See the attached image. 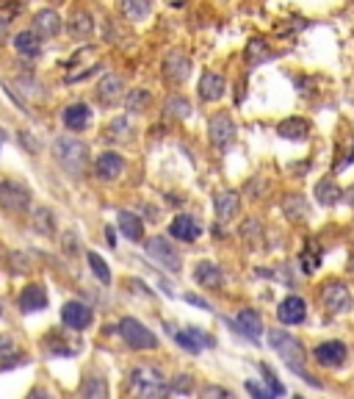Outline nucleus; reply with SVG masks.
Wrapping results in <instances>:
<instances>
[{
  "instance_id": "nucleus-49",
  "label": "nucleus",
  "mask_w": 354,
  "mask_h": 399,
  "mask_svg": "<svg viewBox=\"0 0 354 399\" xmlns=\"http://www.w3.org/2000/svg\"><path fill=\"white\" fill-rule=\"evenodd\" d=\"M186 330H189V335H191V338H194V341H197V344H200L202 349H205V347H214V344H216V341H214V338H211L208 333H202L200 327H186Z\"/></svg>"
},
{
  "instance_id": "nucleus-1",
  "label": "nucleus",
  "mask_w": 354,
  "mask_h": 399,
  "mask_svg": "<svg viewBox=\"0 0 354 399\" xmlns=\"http://www.w3.org/2000/svg\"><path fill=\"white\" fill-rule=\"evenodd\" d=\"M269 344L277 349V355H280V360L293 371V374H299L307 385H313V388H318L321 382L304 369V360H307V355H304V349H302V344L291 335V333H285V330H271L269 333Z\"/></svg>"
},
{
  "instance_id": "nucleus-2",
  "label": "nucleus",
  "mask_w": 354,
  "mask_h": 399,
  "mask_svg": "<svg viewBox=\"0 0 354 399\" xmlns=\"http://www.w3.org/2000/svg\"><path fill=\"white\" fill-rule=\"evenodd\" d=\"M53 158H56L59 166H61L70 177H75V180H81V177L86 175V169H89V147H86L81 139H72V136L56 139V144H53Z\"/></svg>"
},
{
  "instance_id": "nucleus-45",
  "label": "nucleus",
  "mask_w": 354,
  "mask_h": 399,
  "mask_svg": "<svg viewBox=\"0 0 354 399\" xmlns=\"http://www.w3.org/2000/svg\"><path fill=\"white\" fill-rule=\"evenodd\" d=\"M247 194H249V200H263L266 197V191H269V183H266V177H255V180H249L247 183V188H244Z\"/></svg>"
},
{
  "instance_id": "nucleus-25",
  "label": "nucleus",
  "mask_w": 354,
  "mask_h": 399,
  "mask_svg": "<svg viewBox=\"0 0 354 399\" xmlns=\"http://www.w3.org/2000/svg\"><path fill=\"white\" fill-rule=\"evenodd\" d=\"M280 206H282L285 220L293 222V225H299V222H304L310 217V206H307V200L302 194H285Z\"/></svg>"
},
{
  "instance_id": "nucleus-10",
  "label": "nucleus",
  "mask_w": 354,
  "mask_h": 399,
  "mask_svg": "<svg viewBox=\"0 0 354 399\" xmlns=\"http://www.w3.org/2000/svg\"><path fill=\"white\" fill-rule=\"evenodd\" d=\"M313 358L324 366V369H340L348 360V347L343 341H324L313 349Z\"/></svg>"
},
{
  "instance_id": "nucleus-54",
  "label": "nucleus",
  "mask_w": 354,
  "mask_h": 399,
  "mask_svg": "<svg viewBox=\"0 0 354 399\" xmlns=\"http://www.w3.org/2000/svg\"><path fill=\"white\" fill-rule=\"evenodd\" d=\"M186 300H189L191 305H200V308H208V302H205V300H200V297H194V294H189Z\"/></svg>"
},
{
  "instance_id": "nucleus-43",
  "label": "nucleus",
  "mask_w": 354,
  "mask_h": 399,
  "mask_svg": "<svg viewBox=\"0 0 354 399\" xmlns=\"http://www.w3.org/2000/svg\"><path fill=\"white\" fill-rule=\"evenodd\" d=\"M171 335H174V341H177V344H180V347H183V349H186L189 355H200V352H202V347H200V344H197V341H194V338L189 335V330H180V333H171Z\"/></svg>"
},
{
  "instance_id": "nucleus-19",
  "label": "nucleus",
  "mask_w": 354,
  "mask_h": 399,
  "mask_svg": "<svg viewBox=\"0 0 354 399\" xmlns=\"http://www.w3.org/2000/svg\"><path fill=\"white\" fill-rule=\"evenodd\" d=\"M48 308V291L42 283H31L20 291V311L23 313H39Z\"/></svg>"
},
{
  "instance_id": "nucleus-47",
  "label": "nucleus",
  "mask_w": 354,
  "mask_h": 399,
  "mask_svg": "<svg viewBox=\"0 0 354 399\" xmlns=\"http://www.w3.org/2000/svg\"><path fill=\"white\" fill-rule=\"evenodd\" d=\"M61 242H64L61 247H64V253H67V255H78V253H81V239H78L72 231H70V233H64V239H61Z\"/></svg>"
},
{
  "instance_id": "nucleus-4",
  "label": "nucleus",
  "mask_w": 354,
  "mask_h": 399,
  "mask_svg": "<svg viewBox=\"0 0 354 399\" xmlns=\"http://www.w3.org/2000/svg\"><path fill=\"white\" fill-rule=\"evenodd\" d=\"M119 335L130 349H158V335L147 324H141L138 319L125 316L119 322Z\"/></svg>"
},
{
  "instance_id": "nucleus-24",
  "label": "nucleus",
  "mask_w": 354,
  "mask_h": 399,
  "mask_svg": "<svg viewBox=\"0 0 354 399\" xmlns=\"http://www.w3.org/2000/svg\"><path fill=\"white\" fill-rule=\"evenodd\" d=\"M23 363H25V358H23V352L17 349V341H14L12 335H6V333H0V371L17 369V366H23Z\"/></svg>"
},
{
  "instance_id": "nucleus-9",
  "label": "nucleus",
  "mask_w": 354,
  "mask_h": 399,
  "mask_svg": "<svg viewBox=\"0 0 354 399\" xmlns=\"http://www.w3.org/2000/svg\"><path fill=\"white\" fill-rule=\"evenodd\" d=\"M61 322H64L67 330L81 333V330H86V327L94 322V313H92L89 305H83V302H78V300H70V302H64V308H61Z\"/></svg>"
},
{
  "instance_id": "nucleus-51",
  "label": "nucleus",
  "mask_w": 354,
  "mask_h": 399,
  "mask_svg": "<svg viewBox=\"0 0 354 399\" xmlns=\"http://www.w3.org/2000/svg\"><path fill=\"white\" fill-rule=\"evenodd\" d=\"M200 393H202L205 399H211V396H222V399H230V391H227V388H219V385H205Z\"/></svg>"
},
{
  "instance_id": "nucleus-3",
  "label": "nucleus",
  "mask_w": 354,
  "mask_h": 399,
  "mask_svg": "<svg viewBox=\"0 0 354 399\" xmlns=\"http://www.w3.org/2000/svg\"><path fill=\"white\" fill-rule=\"evenodd\" d=\"M127 385L138 396H166V393H171V388L166 382V374L158 366H149V363L133 366L130 374H127Z\"/></svg>"
},
{
  "instance_id": "nucleus-32",
  "label": "nucleus",
  "mask_w": 354,
  "mask_h": 399,
  "mask_svg": "<svg viewBox=\"0 0 354 399\" xmlns=\"http://www.w3.org/2000/svg\"><path fill=\"white\" fill-rule=\"evenodd\" d=\"M31 228L37 231V233H42V236H53L56 233V214L50 211V208H34V214H31Z\"/></svg>"
},
{
  "instance_id": "nucleus-42",
  "label": "nucleus",
  "mask_w": 354,
  "mask_h": 399,
  "mask_svg": "<svg viewBox=\"0 0 354 399\" xmlns=\"http://www.w3.org/2000/svg\"><path fill=\"white\" fill-rule=\"evenodd\" d=\"M17 86H23V92H25L28 97H45L42 84H39L34 75H23V78H17Z\"/></svg>"
},
{
  "instance_id": "nucleus-20",
  "label": "nucleus",
  "mask_w": 354,
  "mask_h": 399,
  "mask_svg": "<svg viewBox=\"0 0 354 399\" xmlns=\"http://www.w3.org/2000/svg\"><path fill=\"white\" fill-rule=\"evenodd\" d=\"M122 169H125V161H122V155H116V153H100L97 155V161H94V175L100 177V180H116L119 175H122Z\"/></svg>"
},
{
  "instance_id": "nucleus-27",
  "label": "nucleus",
  "mask_w": 354,
  "mask_h": 399,
  "mask_svg": "<svg viewBox=\"0 0 354 399\" xmlns=\"http://www.w3.org/2000/svg\"><path fill=\"white\" fill-rule=\"evenodd\" d=\"M14 50L25 59H37L42 53V34L39 31H20L14 37Z\"/></svg>"
},
{
  "instance_id": "nucleus-17",
  "label": "nucleus",
  "mask_w": 354,
  "mask_h": 399,
  "mask_svg": "<svg viewBox=\"0 0 354 399\" xmlns=\"http://www.w3.org/2000/svg\"><path fill=\"white\" fill-rule=\"evenodd\" d=\"M169 236L177 239V242H186V244H194L200 236H202V228L197 225V220L180 214V217H174L171 225H169Z\"/></svg>"
},
{
  "instance_id": "nucleus-21",
  "label": "nucleus",
  "mask_w": 354,
  "mask_h": 399,
  "mask_svg": "<svg viewBox=\"0 0 354 399\" xmlns=\"http://www.w3.org/2000/svg\"><path fill=\"white\" fill-rule=\"evenodd\" d=\"M194 280H197L202 289H208V291H216V289L225 286L222 266L214 264V261H202V264H197V269H194Z\"/></svg>"
},
{
  "instance_id": "nucleus-52",
  "label": "nucleus",
  "mask_w": 354,
  "mask_h": 399,
  "mask_svg": "<svg viewBox=\"0 0 354 399\" xmlns=\"http://www.w3.org/2000/svg\"><path fill=\"white\" fill-rule=\"evenodd\" d=\"M17 136H20V142H23V147H25L28 153H37V150H39V142H37V139H31V133H28V130H20Z\"/></svg>"
},
{
  "instance_id": "nucleus-36",
  "label": "nucleus",
  "mask_w": 354,
  "mask_h": 399,
  "mask_svg": "<svg viewBox=\"0 0 354 399\" xmlns=\"http://www.w3.org/2000/svg\"><path fill=\"white\" fill-rule=\"evenodd\" d=\"M78 393H81L83 399H105V396H108V385H105L103 377H86V380L81 382Z\"/></svg>"
},
{
  "instance_id": "nucleus-5",
  "label": "nucleus",
  "mask_w": 354,
  "mask_h": 399,
  "mask_svg": "<svg viewBox=\"0 0 354 399\" xmlns=\"http://www.w3.org/2000/svg\"><path fill=\"white\" fill-rule=\"evenodd\" d=\"M0 206L9 214L31 211V191L20 180H0Z\"/></svg>"
},
{
  "instance_id": "nucleus-16",
  "label": "nucleus",
  "mask_w": 354,
  "mask_h": 399,
  "mask_svg": "<svg viewBox=\"0 0 354 399\" xmlns=\"http://www.w3.org/2000/svg\"><path fill=\"white\" fill-rule=\"evenodd\" d=\"M42 349L48 352V358H72V355L81 349V344L67 341L61 330H50V333L45 335V341H42Z\"/></svg>"
},
{
  "instance_id": "nucleus-48",
  "label": "nucleus",
  "mask_w": 354,
  "mask_h": 399,
  "mask_svg": "<svg viewBox=\"0 0 354 399\" xmlns=\"http://www.w3.org/2000/svg\"><path fill=\"white\" fill-rule=\"evenodd\" d=\"M260 371H263V374H266V377H263V380H266V382H269V388H271V391H274V393H277V396H282V393H285V388H282V382H280V380H277V377H274V374H271V369H269V366H266V363H260Z\"/></svg>"
},
{
  "instance_id": "nucleus-56",
  "label": "nucleus",
  "mask_w": 354,
  "mask_h": 399,
  "mask_svg": "<svg viewBox=\"0 0 354 399\" xmlns=\"http://www.w3.org/2000/svg\"><path fill=\"white\" fill-rule=\"evenodd\" d=\"M105 236H108V244H111V247H116V244H114V242H116V239H114V231H111V228H108V231H105Z\"/></svg>"
},
{
  "instance_id": "nucleus-14",
  "label": "nucleus",
  "mask_w": 354,
  "mask_h": 399,
  "mask_svg": "<svg viewBox=\"0 0 354 399\" xmlns=\"http://www.w3.org/2000/svg\"><path fill=\"white\" fill-rule=\"evenodd\" d=\"M233 327H236L244 338H249V341H260V335H263V319H260V313L252 311V308L238 311V316L233 319Z\"/></svg>"
},
{
  "instance_id": "nucleus-22",
  "label": "nucleus",
  "mask_w": 354,
  "mask_h": 399,
  "mask_svg": "<svg viewBox=\"0 0 354 399\" xmlns=\"http://www.w3.org/2000/svg\"><path fill=\"white\" fill-rule=\"evenodd\" d=\"M61 28H64V23H61V17H59L56 9H42V12L34 14V31H39L45 39L59 37Z\"/></svg>"
},
{
  "instance_id": "nucleus-28",
  "label": "nucleus",
  "mask_w": 354,
  "mask_h": 399,
  "mask_svg": "<svg viewBox=\"0 0 354 399\" xmlns=\"http://www.w3.org/2000/svg\"><path fill=\"white\" fill-rule=\"evenodd\" d=\"M116 225H119V231H122L125 239H130V242H144V222H141L133 211H119Z\"/></svg>"
},
{
  "instance_id": "nucleus-39",
  "label": "nucleus",
  "mask_w": 354,
  "mask_h": 399,
  "mask_svg": "<svg viewBox=\"0 0 354 399\" xmlns=\"http://www.w3.org/2000/svg\"><path fill=\"white\" fill-rule=\"evenodd\" d=\"M86 261H89V266H92V275H94L103 286H108V283H111V269H108V264H105L97 253H89Z\"/></svg>"
},
{
  "instance_id": "nucleus-18",
  "label": "nucleus",
  "mask_w": 354,
  "mask_h": 399,
  "mask_svg": "<svg viewBox=\"0 0 354 399\" xmlns=\"http://www.w3.org/2000/svg\"><path fill=\"white\" fill-rule=\"evenodd\" d=\"M97 100H100V106H116L127 92H125V84H122V78L119 75H105L100 84H97Z\"/></svg>"
},
{
  "instance_id": "nucleus-57",
  "label": "nucleus",
  "mask_w": 354,
  "mask_h": 399,
  "mask_svg": "<svg viewBox=\"0 0 354 399\" xmlns=\"http://www.w3.org/2000/svg\"><path fill=\"white\" fill-rule=\"evenodd\" d=\"M0 316H3V300H0Z\"/></svg>"
},
{
  "instance_id": "nucleus-38",
  "label": "nucleus",
  "mask_w": 354,
  "mask_h": 399,
  "mask_svg": "<svg viewBox=\"0 0 354 399\" xmlns=\"http://www.w3.org/2000/svg\"><path fill=\"white\" fill-rule=\"evenodd\" d=\"M122 14L127 20H144L149 14V0H122Z\"/></svg>"
},
{
  "instance_id": "nucleus-23",
  "label": "nucleus",
  "mask_w": 354,
  "mask_h": 399,
  "mask_svg": "<svg viewBox=\"0 0 354 399\" xmlns=\"http://www.w3.org/2000/svg\"><path fill=\"white\" fill-rule=\"evenodd\" d=\"M227 92V81L219 75V72H205L200 78V97L205 103H219Z\"/></svg>"
},
{
  "instance_id": "nucleus-29",
  "label": "nucleus",
  "mask_w": 354,
  "mask_h": 399,
  "mask_svg": "<svg viewBox=\"0 0 354 399\" xmlns=\"http://www.w3.org/2000/svg\"><path fill=\"white\" fill-rule=\"evenodd\" d=\"M277 133H280L282 139L302 142V139H307V133H310V122H307V119H299V117H288V119H282V122L277 125Z\"/></svg>"
},
{
  "instance_id": "nucleus-55",
  "label": "nucleus",
  "mask_w": 354,
  "mask_h": 399,
  "mask_svg": "<svg viewBox=\"0 0 354 399\" xmlns=\"http://www.w3.org/2000/svg\"><path fill=\"white\" fill-rule=\"evenodd\" d=\"M6 23H9V20L0 17V45H3V39H6Z\"/></svg>"
},
{
  "instance_id": "nucleus-15",
  "label": "nucleus",
  "mask_w": 354,
  "mask_h": 399,
  "mask_svg": "<svg viewBox=\"0 0 354 399\" xmlns=\"http://www.w3.org/2000/svg\"><path fill=\"white\" fill-rule=\"evenodd\" d=\"M214 208H216V217L222 222H233L238 214H241V194L233 191V188H225L216 194L214 200Z\"/></svg>"
},
{
  "instance_id": "nucleus-31",
  "label": "nucleus",
  "mask_w": 354,
  "mask_h": 399,
  "mask_svg": "<svg viewBox=\"0 0 354 399\" xmlns=\"http://www.w3.org/2000/svg\"><path fill=\"white\" fill-rule=\"evenodd\" d=\"M238 236H241V242H244L249 250L260 247V244H263V225H260V220H255V217L244 220L241 228H238Z\"/></svg>"
},
{
  "instance_id": "nucleus-46",
  "label": "nucleus",
  "mask_w": 354,
  "mask_h": 399,
  "mask_svg": "<svg viewBox=\"0 0 354 399\" xmlns=\"http://www.w3.org/2000/svg\"><path fill=\"white\" fill-rule=\"evenodd\" d=\"M20 12H23L20 0H0V17H3V20H12V17H17Z\"/></svg>"
},
{
  "instance_id": "nucleus-6",
  "label": "nucleus",
  "mask_w": 354,
  "mask_h": 399,
  "mask_svg": "<svg viewBox=\"0 0 354 399\" xmlns=\"http://www.w3.org/2000/svg\"><path fill=\"white\" fill-rule=\"evenodd\" d=\"M321 302H324V308H326L329 313H335V316L348 313V311L354 308L351 289H348L346 283H340V280H329V283L324 286V291H321Z\"/></svg>"
},
{
  "instance_id": "nucleus-44",
  "label": "nucleus",
  "mask_w": 354,
  "mask_h": 399,
  "mask_svg": "<svg viewBox=\"0 0 354 399\" xmlns=\"http://www.w3.org/2000/svg\"><path fill=\"white\" fill-rule=\"evenodd\" d=\"M169 388H171V393H191L194 391V380H191V374H177L169 382Z\"/></svg>"
},
{
  "instance_id": "nucleus-37",
  "label": "nucleus",
  "mask_w": 354,
  "mask_h": 399,
  "mask_svg": "<svg viewBox=\"0 0 354 399\" xmlns=\"http://www.w3.org/2000/svg\"><path fill=\"white\" fill-rule=\"evenodd\" d=\"M299 266H302L304 275H313V272L321 266V253H318L315 242H307V247H304L302 255H299Z\"/></svg>"
},
{
  "instance_id": "nucleus-35",
  "label": "nucleus",
  "mask_w": 354,
  "mask_h": 399,
  "mask_svg": "<svg viewBox=\"0 0 354 399\" xmlns=\"http://www.w3.org/2000/svg\"><path fill=\"white\" fill-rule=\"evenodd\" d=\"M149 103H152V95L147 92V89H130L127 95H125V108L130 111V114H141V111H147L149 108Z\"/></svg>"
},
{
  "instance_id": "nucleus-12",
  "label": "nucleus",
  "mask_w": 354,
  "mask_h": 399,
  "mask_svg": "<svg viewBox=\"0 0 354 399\" xmlns=\"http://www.w3.org/2000/svg\"><path fill=\"white\" fill-rule=\"evenodd\" d=\"M191 75V59L183 53H169L163 59V78L169 84H186Z\"/></svg>"
},
{
  "instance_id": "nucleus-7",
  "label": "nucleus",
  "mask_w": 354,
  "mask_h": 399,
  "mask_svg": "<svg viewBox=\"0 0 354 399\" xmlns=\"http://www.w3.org/2000/svg\"><path fill=\"white\" fill-rule=\"evenodd\" d=\"M144 250H147V255L149 258H155L160 266H166L169 272H180L183 269V258H180V253H177L163 236H152V239H147L144 242Z\"/></svg>"
},
{
  "instance_id": "nucleus-30",
  "label": "nucleus",
  "mask_w": 354,
  "mask_h": 399,
  "mask_svg": "<svg viewBox=\"0 0 354 399\" xmlns=\"http://www.w3.org/2000/svg\"><path fill=\"white\" fill-rule=\"evenodd\" d=\"M315 200H318L321 206H335V203H340V200H343V191H340V186L332 177H321L315 183Z\"/></svg>"
},
{
  "instance_id": "nucleus-40",
  "label": "nucleus",
  "mask_w": 354,
  "mask_h": 399,
  "mask_svg": "<svg viewBox=\"0 0 354 399\" xmlns=\"http://www.w3.org/2000/svg\"><path fill=\"white\" fill-rule=\"evenodd\" d=\"M130 130V125H127V119H122V117H116L108 128H105V139L108 142H122V136Z\"/></svg>"
},
{
  "instance_id": "nucleus-41",
  "label": "nucleus",
  "mask_w": 354,
  "mask_h": 399,
  "mask_svg": "<svg viewBox=\"0 0 354 399\" xmlns=\"http://www.w3.org/2000/svg\"><path fill=\"white\" fill-rule=\"evenodd\" d=\"M31 269V258L25 253H12L9 255V272L12 275H25Z\"/></svg>"
},
{
  "instance_id": "nucleus-8",
  "label": "nucleus",
  "mask_w": 354,
  "mask_h": 399,
  "mask_svg": "<svg viewBox=\"0 0 354 399\" xmlns=\"http://www.w3.org/2000/svg\"><path fill=\"white\" fill-rule=\"evenodd\" d=\"M233 139H236V122H233L230 114L219 111L211 119V125H208V142H211V147L216 153H227V147L233 144Z\"/></svg>"
},
{
  "instance_id": "nucleus-33",
  "label": "nucleus",
  "mask_w": 354,
  "mask_h": 399,
  "mask_svg": "<svg viewBox=\"0 0 354 399\" xmlns=\"http://www.w3.org/2000/svg\"><path fill=\"white\" fill-rule=\"evenodd\" d=\"M194 114V106L186 100V97H169L166 106H163V117L166 119H189Z\"/></svg>"
},
{
  "instance_id": "nucleus-11",
  "label": "nucleus",
  "mask_w": 354,
  "mask_h": 399,
  "mask_svg": "<svg viewBox=\"0 0 354 399\" xmlns=\"http://www.w3.org/2000/svg\"><path fill=\"white\" fill-rule=\"evenodd\" d=\"M277 319H280V324H285V327L302 324V322L307 319V302H304L299 294H288V297L277 305Z\"/></svg>"
},
{
  "instance_id": "nucleus-50",
  "label": "nucleus",
  "mask_w": 354,
  "mask_h": 399,
  "mask_svg": "<svg viewBox=\"0 0 354 399\" xmlns=\"http://www.w3.org/2000/svg\"><path fill=\"white\" fill-rule=\"evenodd\" d=\"M247 391H249L252 396H258V399H271V396H277L271 388H263V385H258V382H252V380L247 382Z\"/></svg>"
},
{
  "instance_id": "nucleus-34",
  "label": "nucleus",
  "mask_w": 354,
  "mask_h": 399,
  "mask_svg": "<svg viewBox=\"0 0 354 399\" xmlns=\"http://www.w3.org/2000/svg\"><path fill=\"white\" fill-rule=\"evenodd\" d=\"M244 59H247L249 67H258V64H263V61H271L274 53L269 50L266 39H252V42L247 45V50H244Z\"/></svg>"
},
{
  "instance_id": "nucleus-26",
  "label": "nucleus",
  "mask_w": 354,
  "mask_h": 399,
  "mask_svg": "<svg viewBox=\"0 0 354 399\" xmlns=\"http://www.w3.org/2000/svg\"><path fill=\"white\" fill-rule=\"evenodd\" d=\"M67 31H70V37H72L75 42L89 39V37L94 34V20H92V14L83 12V9L72 12V17H70V23H67Z\"/></svg>"
},
{
  "instance_id": "nucleus-13",
  "label": "nucleus",
  "mask_w": 354,
  "mask_h": 399,
  "mask_svg": "<svg viewBox=\"0 0 354 399\" xmlns=\"http://www.w3.org/2000/svg\"><path fill=\"white\" fill-rule=\"evenodd\" d=\"M61 122H64L67 130L81 133V130H86V128L92 125V108H89L86 103H70V106L61 111Z\"/></svg>"
},
{
  "instance_id": "nucleus-53",
  "label": "nucleus",
  "mask_w": 354,
  "mask_h": 399,
  "mask_svg": "<svg viewBox=\"0 0 354 399\" xmlns=\"http://www.w3.org/2000/svg\"><path fill=\"white\" fill-rule=\"evenodd\" d=\"M343 203H348V206L354 208V186H348V188L343 191Z\"/></svg>"
}]
</instances>
